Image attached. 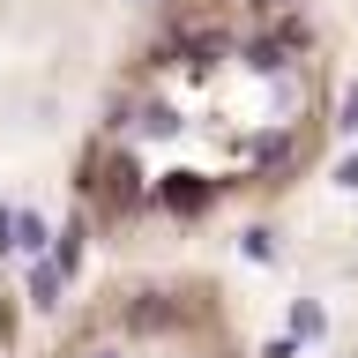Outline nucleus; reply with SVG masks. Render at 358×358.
Instances as JSON below:
<instances>
[{
	"instance_id": "obj_1",
	"label": "nucleus",
	"mask_w": 358,
	"mask_h": 358,
	"mask_svg": "<svg viewBox=\"0 0 358 358\" xmlns=\"http://www.w3.org/2000/svg\"><path fill=\"white\" fill-rule=\"evenodd\" d=\"M38 246H45V217L0 201V254H38Z\"/></svg>"
},
{
	"instance_id": "obj_2",
	"label": "nucleus",
	"mask_w": 358,
	"mask_h": 358,
	"mask_svg": "<svg viewBox=\"0 0 358 358\" xmlns=\"http://www.w3.org/2000/svg\"><path fill=\"white\" fill-rule=\"evenodd\" d=\"M209 194H217V187H209L201 172H172V179H164V209H172V217H201Z\"/></svg>"
},
{
	"instance_id": "obj_3",
	"label": "nucleus",
	"mask_w": 358,
	"mask_h": 358,
	"mask_svg": "<svg viewBox=\"0 0 358 358\" xmlns=\"http://www.w3.org/2000/svg\"><path fill=\"white\" fill-rule=\"evenodd\" d=\"M112 201H120V209L142 201V172H134V157H112Z\"/></svg>"
},
{
	"instance_id": "obj_4",
	"label": "nucleus",
	"mask_w": 358,
	"mask_h": 358,
	"mask_svg": "<svg viewBox=\"0 0 358 358\" xmlns=\"http://www.w3.org/2000/svg\"><path fill=\"white\" fill-rule=\"evenodd\" d=\"M52 262H60L67 276H75V262H83V224H67V231H60V246H52Z\"/></svg>"
},
{
	"instance_id": "obj_5",
	"label": "nucleus",
	"mask_w": 358,
	"mask_h": 358,
	"mask_svg": "<svg viewBox=\"0 0 358 358\" xmlns=\"http://www.w3.org/2000/svg\"><path fill=\"white\" fill-rule=\"evenodd\" d=\"M246 67H254V75H276V67H284V45H246Z\"/></svg>"
},
{
	"instance_id": "obj_6",
	"label": "nucleus",
	"mask_w": 358,
	"mask_h": 358,
	"mask_svg": "<svg viewBox=\"0 0 358 358\" xmlns=\"http://www.w3.org/2000/svg\"><path fill=\"white\" fill-rule=\"evenodd\" d=\"M291 336H321V306H313V299L291 306Z\"/></svg>"
},
{
	"instance_id": "obj_7",
	"label": "nucleus",
	"mask_w": 358,
	"mask_h": 358,
	"mask_svg": "<svg viewBox=\"0 0 358 358\" xmlns=\"http://www.w3.org/2000/svg\"><path fill=\"white\" fill-rule=\"evenodd\" d=\"M336 127H343V134H358V90H343V105H336Z\"/></svg>"
},
{
	"instance_id": "obj_8",
	"label": "nucleus",
	"mask_w": 358,
	"mask_h": 358,
	"mask_svg": "<svg viewBox=\"0 0 358 358\" xmlns=\"http://www.w3.org/2000/svg\"><path fill=\"white\" fill-rule=\"evenodd\" d=\"M336 187H358V157H343V164H336Z\"/></svg>"
},
{
	"instance_id": "obj_9",
	"label": "nucleus",
	"mask_w": 358,
	"mask_h": 358,
	"mask_svg": "<svg viewBox=\"0 0 358 358\" xmlns=\"http://www.w3.org/2000/svg\"><path fill=\"white\" fill-rule=\"evenodd\" d=\"M90 358H120V351H90Z\"/></svg>"
}]
</instances>
